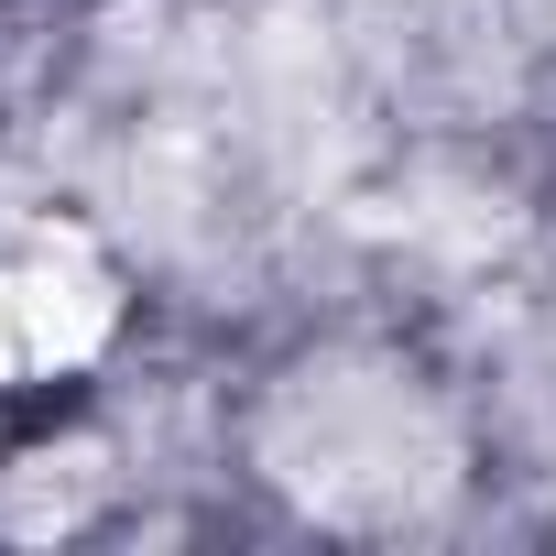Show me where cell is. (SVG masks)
<instances>
[{
  "label": "cell",
  "instance_id": "obj_1",
  "mask_svg": "<svg viewBox=\"0 0 556 556\" xmlns=\"http://www.w3.org/2000/svg\"><path fill=\"white\" fill-rule=\"evenodd\" d=\"M273 458H285L295 502H317L339 523H393V513L437 502V480H447L437 426L382 382H306L273 426Z\"/></svg>",
  "mask_w": 556,
  "mask_h": 556
},
{
  "label": "cell",
  "instance_id": "obj_2",
  "mask_svg": "<svg viewBox=\"0 0 556 556\" xmlns=\"http://www.w3.org/2000/svg\"><path fill=\"white\" fill-rule=\"evenodd\" d=\"M110 339V285L55 251L34 273H0V371H45V361H88Z\"/></svg>",
  "mask_w": 556,
  "mask_h": 556
},
{
  "label": "cell",
  "instance_id": "obj_3",
  "mask_svg": "<svg viewBox=\"0 0 556 556\" xmlns=\"http://www.w3.org/2000/svg\"><path fill=\"white\" fill-rule=\"evenodd\" d=\"M99 502V447H45V458H23V480H12V534H45V523H77Z\"/></svg>",
  "mask_w": 556,
  "mask_h": 556
}]
</instances>
